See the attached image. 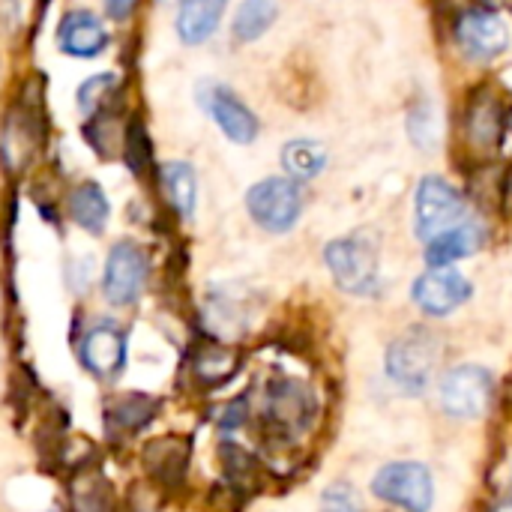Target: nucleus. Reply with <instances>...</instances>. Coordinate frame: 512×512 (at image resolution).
<instances>
[{
  "instance_id": "obj_14",
  "label": "nucleus",
  "mask_w": 512,
  "mask_h": 512,
  "mask_svg": "<svg viewBox=\"0 0 512 512\" xmlns=\"http://www.w3.org/2000/svg\"><path fill=\"white\" fill-rule=\"evenodd\" d=\"M111 42L108 27L90 9H69L57 24V48L69 57L90 60L99 57Z\"/></svg>"
},
{
  "instance_id": "obj_13",
  "label": "nucleus",
  "mask_w": 512,
  "mask_h": 512,
  "mask_svg": "<svg viewBox=\"0 0 512 512\" xmlns=\"http://www.w3.org/2000/svg\"><path fill=\"white\" fill-rule=\"evenodd\" d=\"M78 360L99 381L117 378L123 372V366H126V336H123V330L114 327L111 321L93 324L78 342Z\"/></svg>"
},
{
  "instance_id": "obj_28",
  "label": "nucleus",
  "mask_w": 512,
  "mask_h": 512,
  "mask_svg": "<svg viewBox=\"0 0 512 512\" xmlns=\"http://www.w3.org/2000/svg\"><path fill=\"white\" fill-rule=\"evenodd\" d=\"M135 3H138V0H102L105 12H108V15H111L114 21H126V18L132 15Z\"/></svg>"
},
{
  "instance_id": "obj_16",
  "label": "nucleus",
  "mask_w": 512,
  "mask_h": 512,
  "mask_svg": "<svg viewBox=\"0 0 512 512\" xmlns=\"http://www.w3.org/2000/svg\"><path fill=\"white\" fill-rule=\"evenodd\" d=\"M483 240H486V231L477 222L465 219L462 225H456L426 243V261H429V267H450V264L474 255L483 246Z\"/></svg>"
},
{
  "instance_id": "obj_10",
  "label": "nucleus",
  "mask_w": 512,
  "mask_h": 512,
  "mask_svg": "<svg viewBox=\"0 0 512 512\" xmlns=\"http://www.w3.org/2000/svg\"><path fill=\"white\" fill-rule=\"evenodd\" d=\"M312 414H315V405L303 384L291 378L270 381L267 396H264V420L273 426V432L294 438L312 423Z\"/></svg>"
},
{
  "instance_id": "obj_9",
  "label": "nucleus",
  "mask_w": 512,
  "mask_h": 512,
  "mask_svg": "<svg viewBox=\"0 0 512 512\" xmlns=\"http://www.w3.org/2000/svg\"><path fill=\"white\" fill-rule=\"evenodd\" d=\"M456 42L471 60H495L510 48V27L492 9H465L456 18Z\"/></svg>"
},
{
  "instance_id": "obj_24",
  "label": "nucleus",
  "mask_w": 512,
  "mask_h": 512,
  "mask_svg": "<svg viewBox=\"0 0 512 512\" xmlns=\"http://www.w3.org/2000/svg\"><path fill=\"white\" fill-rule=\"evenodd\" d=\"M279 15V6L273 0H243L234 15V39L237 42H255L261 39Z\"/></svg>"
},
{
  "instance_id": "obj_6",
  "label": "nucleus",
  "mask_w": 512,
  "mask_h": 512,
  "mask_svg": "<svg viewBox=\"0 0 512 512\" xmlns=\"http://www.w3.org/2000/svg\"><path fill=\"white\" fill-rule=\"evenodd\" d=\"M372 492L408 512H429L435 501V483L426 465L420 462H390L384 465L375 480H372Z\"/></svg>"
},
{
  "instance_id": "obj_3",
  "label": "nucleus",
  "mask_w": 512,
  "mask_h": 512,
  "mask_svg": "<svg viewBox=\"0 0 512 512\" xmlns=\"http://www.w3.org/2000/svg\"><path fill=\"white\" fill-rule=\"evenodd\" d=\"M468 219L462 192L444 177H423L414 195V231L420 240H432Z\"/></svg>"
},
{
  "instance_id": "obj_27",
  "label": "nucleus",
  "mask_w": 512,
  "mask_h": 512,
  "mask_svg": "<svg viewBox=\"0 0 512 512\" xmlns=\"http://www.w3.org/2000/svg\"><path fill=\"white\" fill-rule=\"evenodd\" d=\"M321 512H363L360 501L354 495V489L348 483H333L324 495H321Z\"/></svg>"
},
{
  "instance_id": "obj_15",
  "label": "nucleus",
  "mask_w": 512,
  "mask_h": 512,
  "mask_svg": "<svg viewBox=\"0 0 512 512\" xmlns=\"http://www.w3.org/2000/svg\"><path fill=\"white\" fill-rule=\"evenodd\" d=\"M192 447L186 438H156L141 450V462L147 474L162 486H177L186 477Z\"/></svg>"
},
{
  "instance_id": "obj_7",
  "label": "nucleus",
  "mask_w": 512,
  "mask_h": 512,
  "mask_svg": "<svg viewBox=\"0 0 512 512\" xmlns=\"http://www.w3.org/2000/svg\"><path fill=\"white\" fill-rule=\"evenodd\" d=\"M147 276H150L147 252L132 240H120L108 252L105 273H102V294L117 309L132 306L141 297Z\"/></svg>"
},
{
  "instance_id": "obj_2",
  "label": "nucleus",
  "mask_w": 512,
  "mask_h": 512,
  "mask_svg": "<svg viewBox=\"0 0 512 512\" xmlns=\"http://www.w3.org/2000/svg\"><path fill=\"white\" fill-rule=\"evenodd\" d=\"M324 261L336 279V285L345 294H375L378 288V249L372 240L351 234V237H339L333 243H327L324 249Z\"/></svg>"
},
{
  "instance_id": "obj_29",
  "label": "nucleus",
  "mask_w": 512,
  "mask_h": 512,
  "mask_svg": "<svg viewBox=\"0 0 512 512\" xmlns=\"http://www.w3.org/2000/svg\"><path fill=\"white\" fill-rule=\"evenodd\" d=\"M501 207L512 219V165L504 171V180H501Z\"/></svg>"
},
{
  "instance_id": "obj_4",
  "label": "nucleus",
  "mask_w": 512,
  "mask_h": 512,
  "mask_svg": "<svg viewBox=\"0 0 512 512\" xmlns=\"http://www.w3.org/2000/svg\"><path fill=\"white\" fill-rule=\"evenodd\" d=\"M507 129L504 99L492 87H480L471 93L462 114V144L474 159H492L501 150Z\"/></svg>"
},
{
  "instance_id": "obj_5",
  "label": "nucleus",
  "mask_w": 512,
  "mask_h": 512,
  "mask_svg": "<svg viewBox=\"0 0 512 512\" xmlns=\"http://www.w3.org/2000/svg\"><path fill=\"white\" fill-rule=\"evenodd\" d=\"M246 210L258 228L285 234L303 213V192L291 177H267L246 192Z\"/></svg>"
},
{
  "instance_id": "obj_30",
  "label": "nucleus",
  "mask_w": 512,
  "mask_h": 512,
  "mask_svg": "<svg viewBox=\"0 0 512 512\" xmlns=\"http://www.w3.org/2000/svg\"><path fill=\"white\" fill-rule=\"evenodd\" d=\"M51 512H57V510H51Z\"/></svg>"
},
{
  "instance_id": "obj_21",
  "label": "nucleus",
  "mask_w": 512,
  "mask_h": 512,
  "mask_svg": "<svg viewBox=\"0 0 512 512\" xmlns=\"http://www.w3.org/2000/svg\"><path fill=\"white\" fill-rule=\"evenodd\" d=\"M69 510L72 512H114L111 486L96 471H78L69 483Z\"/></svg>"
},
{
  "instance_id": "obj_26",
  "label": "nucleus",
  "mask_w": 512,
  "mask_h": 512,
  "mask_svg": "<svg viewBox=\"0 0 512 512\" xmlns=\"http://www.w3.org/2000/svg\"><path fill=\"white\" fill-rule=\"evenodd\" d=\"M123 156L135 174H141L150 165V138L141 123H129V129L123 135Z\"/></svg>"
},
{
  "instance_id": "obj_18",
  "label": "nucleus",
  "mask_w": 512,
  "mask_h": 512,
  "mask_svg": "<svg viewBox=\"0 0 512 512\" xmlns=\"http://www.w3.org/2000/svg\"><path fill=\"white\" fill-rule=\"evenodd\" d=\"M66 213H69V219H72L81 231H87V234H102L105 225H108V216H111V204H108L102 186L93 183V180H87V183H81V186H75V189L69 192V198H66Z\"/></svg>"
},
{
  "instance_id": "obj_17",
  "label": "nucleus",
  "mask_w": 512,
  "mask_h": 512,
  "mask_svg": "<svg viewBox=\"0 0 512 512\" xmlns=\"http://www.w3.org/2000/svg\"><path fill=\"white\" fill-rule=\"evenodd\" d=\"M228 0H183L177 12V36L186 45H201L207 42L225 15Z\"/></svg>"
},
{
  "instance_id": "obj_12",
  "label": "nucleus",
  "mask_w": 512,
  "mask_h": 512,
  "mask_svg": "<svg viewBox=\"0 0 512 512\" xmlns=\"http://www.w3.org/2000/svg\"><path fill=\"white\" fill-rule=\"evenodd\" d=\"M198 93H201L198 99L204 111L216 120L225 138H231L234 144H252L258 138V117L234 90H228L225 84L207 81Z\"/></svg>"
},
{
  "instance_id": "obj_19",
  "label": "nucleus",
  "mask_w": 512,
  "mask_h": 512,
  "mask_svg": "<svg viewBox=\"0 0 512 512\" xmlns=\"http://www.w3.org/2000/svg\"><path fill=\"white\" fill-rule=\"evenodd\" d=\"M159 411V402L147 393H120L105 405V420L111 429L123 432V435H135L141 432Z\"/></svg>"
},
{
  "instance_id": "obj_8",
  "label": "nucleus",
  "mask_w": 512,
  "mask_h": 512,
  "mask_svg": "<svg viewBox=\"0 0 512 512\" xmlns=\"http://www.w3.org/2000/svg\"><path fill=\"white\" fill-rule=\"evenodd\" d=\"M495 381L483 366H459L441 381V408L456 420H477L489 411Z\"/></svg>"
},
{
  "instance_id": "obj_25",
  "label": "nucleus",
  "mask_w": 512,
  "mask_h": 512,
  "mask_svg": "<svg viewBox=\"0 0 512 512\" xmlns=\"http://www.w3.org/2000/svg\"><path fill=\"white\" fill-rule=\"evenodd\" d=\"M114 87H117V75H111V72H99V75L87 78L78 87V108H81V114H87V117L99 114L105 99L114 96Z\"/></svg>"
},
{
  "instance_id": "obj_20",
  "label": "nucleus",
  "mask_w": 512,
  "mask_h": 512,
  "mask_svg": "<svg viewBox=\"0 0 512 512\" xmlns=\"http://www.w3.org/2000/svg\"><path fill=\"white\" fill-rule=\"evenodd\" d=\"M162 189L180 219H192L198 201V177L189 162H168L162 165Z\"/></svg>"
},
{
  "instance_id": "obj_11",
  "label": "nucleus",
  "mask_w": 512,
  "mask_h": 512,
  "mask_svg": "<svg viewBox=\"0 0 512 512\" xmlns=\"http://www.w3.org/2000/svg\"><path fill=\"white\" fill-rule=\"evenodd\" d=\"M471 294H474V285L453 267H432L411 288L414 303L426 315H435V318L456 312L459 306H465L471 300Z\"/></svg>"
},
{
  "instance_id": "obj_1",
  "label": "nucleus",
  "mask_w": 512,
  "mask_h": 512,
  "mask_svg": "<svg viewBox=\"0 0 512 512\" xmlns=\"http://www.w3.org/2000/svg\"><path fill=\"white\" fill-rule=\"evenodd\" d=\"M441 342L429 330H411L387 348V375L405 393H423L435 378Z\"/></svg>"
},
{
  "instance_id": "obj_23",
  "label": "nucleus",
  "mask_w": 512,
  "mask_h": 512,
  "mask_svg": "<svg viewBox=\"0 0 512 512\" xmlns=\"http://www.w3.org/2000/svg\"><path fill=\"white\" fill-rule=\"evenodd\" d=\"M282 168L291 180H315L327 168V150L312 138H294L282 147Z\"/></svg>"
},
{
  "instance_id": "obj_22",
  "label": "nucleus",
  "mask_w": 512,
  "mask_h": 512,
  "mask_svg": "<svg viewBox=\"0 0 512 512\" xmlns=\"http://www.w3.org/2000/svg\"><path fill=\"white\" fill-rule=\"evenodd\" d=\"M237 366H240L237 351H231V348H225V345L207 342V345L195 348V354H192V375H195L204 387H216V384L228 381V378L237 372Z\"/></svg>"
}]
</instances>
